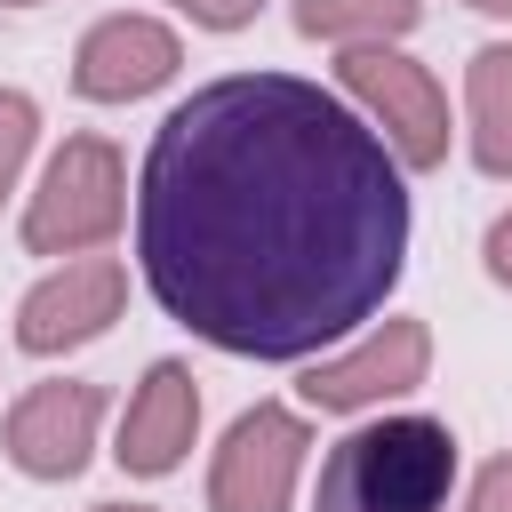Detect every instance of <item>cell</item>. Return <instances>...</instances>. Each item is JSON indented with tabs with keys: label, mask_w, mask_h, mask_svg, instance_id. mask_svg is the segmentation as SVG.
Instances as JSON below:
<instances>
[{
	"label": "cell",
	"mask_w": 512,
	"mask_h": 512,
	"mask_svg": "<svg viewBox=\"0 0 512 512\" xmlns=\"http://www.w3.org/2000/svg\"><path fill=\"white\" fill-rule=\"evenodd\" d=\"M88 512H152V504H88Z\"/></svg>",
	"instance_id": "18"
},
{
	"label": "cell",
	"mask_w": 512,
	"mask_h": 512,
	"mask_svg": "<svg viewBox=\"0 0 512 512\" xmlns=\"http://www.w3.org/2000/svg\"><path fill=\"white\" fill-rule=\"evenodd\" d=\"M432 368V328L424 320H376L360 344L328 352L304 368V408H328V416H352V408H376V400H400L416 392Z\"/></svg>",
	"instance_id": "6"
},
{
	"label": "cell",
	"mask_w": 512,
	"mask_h": 512,
	"mask_svg": "<svg viewBox=\"0 0 512 512\" xmlns=\"http://www.w3.org/2000/svg\"><path fill=\"white\" fill-rule=\"evenodd\" d=\"M168 8H184L200 32H240V24H256L264 0H168Z\"/></svg>",
	"instance_id": "15"
},
{
	"label": "cell",
	"mask_w": 512,
	"mask_h": 512,
	"mask_svg": "<svg viewBox=\"0 0 512 512\" xmlns=\"http://www.w3.org/2000/svg\"><path fill=\"white\" fill-rule=\"evenodd\" d=\"M192 432H200V384H192V368L184 360H152L144 384L128 392V416H120V448L112 456L136 480H160V472L184 464Z\"/></svg>",
	"instance_id": "10"
},
{
	"label": "cell",
	"mask_w": 512,
	"mask_h": 512,
	"mask_svg": "<svg viewBox=\"0 0 512 512\" xmlns=\"http://www.w3.org/2000/svg\"><path fill=\"white\" fill-rule=\"evenodd\" d=\"M304 456H312V432L296 408H280V400L240 408L208 464V512H288Z\"/></svg>",
	"instance_id": "5"
},
{
	"label": "cell",
	"mask_w": 512,
	"mask_h": 512,
	"mask_svg": "<svg viewBox=\"0 0 512 512\" xmlns=\"http://www.w3.org/2000/svg\"><path fill=\"white\" fill-rule=\"evenodd\" d=\"M184 64V40L160 16H96L72 48V88L88 104H136L152 88H168Z\"/></svg>",
	"instance_id": "9"
},
{
	"label": "cell",
	"mask_w": 512,
	"mask_h": 512,
	"mask_svg": "<svg viewBox=\"0 0 512 512\" xmlns=\"http://www.w3.org/2000/svg\"><path fill=\"white\" fill-rule=\"evenodd\" d=\"M464 512H512V456H488L464 488Z\"/></svg>",
	"instance_id": "14"
},
{
	"label": "cell",
	"mask_w": 512,
	"mask_h": 512,
	"mask_svg": "<svg viewBox=\"0 0 512 512\" xmlns=\"http://www.w3.org/2000/svg\"><path fill=\"white\" fill-rule=\"evenodd\" d=\"M128 216V168L104 136H64L40 168V192L24 200V248L32 256H88Z\"/></svg>",
	"instance_id": "3"
},
{
	"label": "cell",
	"mask_w": 512,
	"mask_h": 512,
	"mask_svg": "<svg viewBox=\"0 0 512 512\" xmlns=\"http://www.w3.org/2000/svg\"><path fill=\"white\" fill-rule=\"evenodd\" d=\"M0 8H40V0H0Z\"/></svg>",
	"instance_id": "19"
},
{
	"label": "cell",
	"mask_w": 512,
	"mask_h": 512,
	"mask_svg": "<svg viewBox=\"0 0 512 512\" xmlns=\"http://www.w3.org/2000/svg\"><path fill=\"white\" fill-rule=\"evenodd\" d=\"M464 120H472V168L480 176H512V40L472 48L464 64Z\"/></svg>",
	"instance_id": "11"
},
{
	"label": "cell",
	"mask_w": 512,
	"mask_h": 512,
	"mask_svg": "<svg viewBox=\"0 0 512 512\" xmlns=\"http://www.w3.org/2000/svg\"><path fill=\"white\" fill-rule=\"evenodd\" d=\"M120 296H128V272L112 256H72L56 264L40 288H24L16 304V352L32 360H56L72 344H96L112 320H120Z\"/></svg>",
	"instance_id": "7"
},
{
	"label": "cell",
	"mask_w": 512,
	"mask_h": 512,
	"mask_svg": "<svg viewBox=\"0 0 512 512\" xmlns=\"http://www.w3.org/2000/svg\"><path fill=\"white\" fill-rule=\"evenodd\" d=\"M32 136H40V104L24 88H0V200L16 192V176L32 160Z\"/></svg>",
	"instance_id": "13"
},
{
	"label": "cell",
	"mask_w": 512,
	"mask_h": 512,
	"mask_svg": "<svg viewBox=\"0 0 512 512\" xmlns=\"http://www.w3.org/2000/svg\"><path fill=\"white\" fill-rule=\"evenodd\" d=\"M416 16L424 0H296V32L336 40V48H400Z\"/></svg>",
	"instance_id": "12"
},
{
	"label": "cell",
	"mask_w": 512,
	"mask_h": 512,
	"mask_svg": "<svg viewBox=\"0 0 512 512\" xmlns=\"http://www.w3.org/2000/svg\"><path fill=\"white\" fill-rule=\"evenodd\" d=\"M336 88H344V104H360V120L392 144L400 168H440L448 160V96L408 48H344Z\"/></svg>",
	"instance_id": "4"
},
{
	"label": "cell",
	"mask_w": 512,
	"mask_h": 512,
	"mask_svg": "<svg viewBox=\"0 0 512 512\" xmlns=\"http://www.w3.org/2000/svg\"><path fill=\"white\" fill-rule=\"evenodd\" d=\"M464 8H480V16H512V0H464Z\"/></svg>",
	"instance_id": "17"
},
{
	"label": "cell",
	"mask_w": 512,
	"mask_h": 512,
	"mask_svg": "<svg viewBox=\"0 0 512 512\" xmlns=\"http://www.w3.org/2000/svg\"><path fill=\"white\" fill-rule=\"evenodd\" d=\"M456 432L440 416H376L320 456L312 512H448Z\"/></svg>",
	"instance_id": "2"
},
{
	"label": "cell",
	"mask_w": 512,
	"mask_h": 512,
	"mask_svg": "<svg viewBox=\"0 0 512 512\" xmlns=\"http://www.w3.org/2000/svg\"><path fill=\"white\" fill-rule=\"evenodd\" d=\"M152 304L232 360H312L384 312L408 264L392 144L296 72L192 88L136 168Z\"/></svg>",
	"instance_id": "1"
},
{
	"label": "cell",
	"mask_w": 512,
	"mask_h": 512,
	"mask_svg": "<svg viewBox=\"0 0 512 512\" xmlns=\"http://www.w3.org/2000/svg\"><path fill=\"white\" fill-rule=\"evenodd\" d=\"M480 264H488V280H496V288H512V208L488 224V240H480Z\"/></svg>",
	"instance_id": "16"
},
{
	"label": "cell",
	"mask_w": 512,
	"mask_h": 512,
	"mask_svg": "<svg viewBox=\"0 0 512 512\" xmlns=\"http://www.w3.org/2000/svg\"><path fill=\"white\" fill-rule=\"evenodd\" d=\"M96 424H104V392L80 384V376H48L8 408L0 448H8V464L24 480H72L88 464V448H96Z\"/></svg>",
	"instance_id": "8"
}]
</instances>
